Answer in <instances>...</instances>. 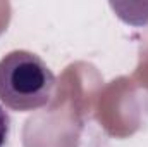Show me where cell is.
Masks as SVG:
<instances>
[{"instance_id":"obj_1","label":"cell","mask_w":148,"mask_h":147,"mask_svg":"<svg viewBox=\"0 0 148 147\" xmlns=\"http://www.w3.org/2000/svg\"><path fill=\"white\" fill-rule=\"evenodd\" d=\"M55 76L29 50H12L0 59V101L9 109L28 112L50 104Z\"/></svg>"},{"instance_id":"obj_2","label":"cell","mask_w":148,"mask_h":147,"mask_svg":"<svg viewBox=\"0 0 148 147\" xmlns=\"http://www.w3.org/2000/svg\"><path fill=\"white\" fill-rule=\"evenodd\" d=\"M9 130H10V119L9 114L3 111V107L0 106V147L5 146L7 137H9Z\"/></svg>"}]
</instances>
